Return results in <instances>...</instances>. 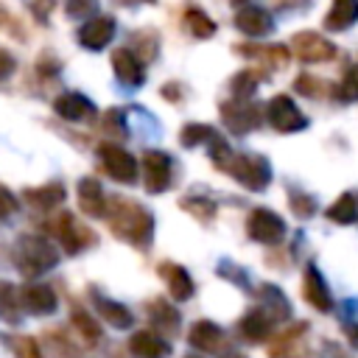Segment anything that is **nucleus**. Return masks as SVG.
I'll use <instances>...</instances> for the list:
<instances>
[{"instance_id":"nucleus-1","label":"nucleus","mask_w":358,"mask_h":358,"mask_svg":"<svg viewBox=\"0 0 358 358\" xmlns=\"http://www.w3.org/2000/svg\"><path fill=\"white\" fill-rule=\"evenodd\" d=\"M106 221L115 238L137 246V249H148L151 238H154V215L148 207L123 199V196H112L106 199Z\"/></svg>"},{"instance_id":"nucleus-2","label":"nucleus","mask_w":358,"mask_h":358,"mask_svg":"<svg viewBox=\"0 0 358 358\" xmlns=\"http://www.w3.org/2000/svg\"><path fill=\"white\" fill-rule=\"evenodd\" d=\"M11 257H14L17 271L22 277H28V280H34V277L56 268V263H59L56 246L50 241H45L42 235H22V238H17Z\"/></svg>"},{"instance_id":"nucleus-3","label":"nucleus","mask_w":358,"mask_h":358,"mask_svg":"<svg viewBox=\"0 0 358 358\" xmlns=\"http://www.w3.org/2000/svg\"><path fill=\"white\" fill-rule=\"evenodd\" d=\"M221 171H227L246 190H266L271 182V165L260 154H229V159L221 165Z\"/></svg>"},{"instance_id":"nucleus-4","label":"nucleus","mask_w":358,"mask_h":358,"mask_svg":"<svg viewBox=\"0 0 358 358\" xmlns=\"http://www.w3.org/2000/svg\"><path fill=\"white\" fill-rule=\"evenodd\" d=\"M98 157H101V168L115 182H120V185H134L137 182V159L126 148H120L115 143H101Z\"/></svg>"},{"instance_id":"nucleus-5","label":"nucleus","mask_w":358,"mask_h":358,"mask_svg":"<svg viewBox=\"0 0 358 358\" xmlns=\"http://www.w3.org/2000/svg\"><path fill=\"white\" fill-rule=\"evenodd\" d=\"M50 232L62 241V246H64L67 255H78L81 249H87V246H92V243L98 241L95 232H92L90 227L78 224L76 215H70V213L56 215V218L50 221Z\"/></svg>"},{"instance_id":"nucleus-6","label":"nucleus","mask_w":358,"mask_h":358,"mask_svg":"<svg viewBox=\"0 0 358 358\" xmlns=\"http://www.w3.org/2000/svg\"><path fill=\"white\" fill-rule=\"evenodd\" d=\"M171 179H173V159L165 154V151H145L143 154V187L157 196V193H165L171 187Z\"/></svg>"},{"instance_id":"nucleus-7","label":"nucleus","mask_w":358,"mask_h":358,"mask_svg":"<svg viewBox=\"0 0 358 358\" xmlns=\"http://www.w3.org/2000/svg\"><path fill=\"white\" fill-rule=\"evenodd\" d=\"M246 232L252 241L257 243H266V246H274L282 241L285 235V221L274 213V210H266V207H257L249 213V221H246Z\"/></svg>"},{"instance_id":"nucleus-8","label":"nucleus","mask_w":358,"mask_h":358,"mask_svg":"<svg viewBox=\"0 0 358 358\" xmlns=\"http://www.w3.org/2000/svg\"><path fill=\"white\" fill-rule=\"evenodd\" d=\"M266 117L268 123L282 131V134H291V131H299L308 126V117L299 112V106L288 98V95H274L268 103H266Z\"/></svg>"},{"instance_id":"nucleus-9","label":"nucleus","mask_w":358,"mask_h":358,"mask_svg":"<svg viewBox=\"0 0 358 358\" xmlns=\"http://www.w3.org/2000/svg\"><path fill=\"white\" fill-rule=\"evenodd\" d=\"M221 120L232 134H246L260 126V106L249 103L246 98H232L221 103Z\"/></svg>"},{"instance_id":"nucleus-10","label":"nucleus","mask_w":358,"mask_h":358,"mask_svg":"<svg viewBox=\"0 0 358 358\" xmlns=\"http://www.w3.org/2000/svg\"><path fill=\"white\" fill-rule=\"evenodd\" d=\"M291 50L302 59V62H330L336 56V45L330 39H324L316 31H299L291 36Z\"/></svg>"},{"instance_id":"nucleus-11","label":"nucleus","mask_w":358,"mask_h":358,"mask_svg":"<svg viewBox=\"0 0 358 358\" xmlns=\"http://www.w3.org/2000/svg\"><path fill=\"white\" fill-rule=\"evenodd\" d=\"M115 31H117V25H115L112 17H103V14L101 17H90L78 28V45L84 50H103L112 42Z\"/></svg>"},{"instance_id":"nucleus-12","label":"nucleus","mask_w":358,"mask_h":358,"mask_svg":"<svg viewBox=\"0 0 358 358\" xmlns=\"http://www.w3.org/2000/svg\"><path fill=\"white\" fill-rule=\"evenodd\" d=\"M20 305H22V310H28L34 316H50V313H56L59 299H56V294H53L50 285L31 282V285H22L20 288Z\"/></svg>"},{"instance_id":"nucleus-13","label":"nucleus","mask_w":358,"mask_h":358,"mask_svg":"<svg viewBox=\"0 0 358 358\" xmlns=\"http://www.w3.org/2000/svg\"><path fill=\"white\" fill-rule=\"evenodd\" d=\"M112 70H115L117 81L129 90L143 87V81H145V67L129 48H115L112 50Z\"/></svg>"},{"instance_id":"nucleus-14","label":"nucleus","mask_w":358,"mask_h":358,"mask_svg":"<svg viewBox=\"0 0 358 358\" xmlns=\"http://www.w3.org/2000/svg\"><path fill=\"white\" fill-rule=\"evenodd\" d=\"M187 341H190V347H196V350H201V352H224V347H227V333H224L215 322L199 319V322L190 327Z\"/></svg>"},{"instance_id":"nucleus-15","label":"nucleus","mask_w":358,"mask_h":358,"mask_svg":"<svg viewBox=\"0 0 358 358\" xmlns=\"http://www.w3.org/2000/svg\"><path fill=\"white\" fill-rule=\"evenodd\" d=\"M53 112L62 117V120H70V123H78V120H90L95 115V103L81 95V92H62L56 101H53Z\"/></svg>"},{"instance_id":"nucleus-16","label":"nucleus","mask_w":358,"mask_h":358,"mask_svg":"<svg viewBox=\"0 0 358 358\" xmlns=\"http://www.w3.org/2000/svg\"><path fill=\"white\" fill-rule=\"evenodd\" d=\"M302 296L310 308L316 310H330L333 308V299H330V291L324 285V277L319 274V268L310 263L305 266V277H302Z\"/></svg>"},{"instance_id":"nucleus-17","label":"nucleus","mask_w":358,"mask_h":358,"mask_svg":"<svg viewBox=\"0 0 358 358\" xmlns=\"http://www.w3.org/2000/svg\"><path fill=\"white\" fill-rule=\"evenodd\" d=\"M67 199V187L62 182H48V185H39V187H25L22 190V201L31 204L34 210H53L59 207L62 201Z\"/></svg>"},{"instance_id":"nucleus-18","label":"nucleus","mask_w":358,"mask_h":358,"mask_svg":"<svg viewBox=\"0 0 358 358\" xmlns=\"http://www.w3.org/2000/svg\"><path fill=\"white\" fill-rule=\"evenodd\" d=\"M145 310H148V319L157 327V333H162V336H176L179 333L182 316H179V310L171 302H165L162 296H157V299H148Z\"/></svg>"},{"instance_id":"nucleus-19","label":"nucleus","mask_w":358,"mask_h":358,"mask_svg":"<svg viewBox=\"0 0 358 358\" xmlns=\"http://www.w3.org/2000/svg\"><path fill=\"white\" fill-rule=\"evenodd\" d=\"M305 333H308V324H305V322L288 327L285 333H280V336L274 338V344H271V355H274V358H305V355H308L305 341H302Z\"/></svg>"},{"instance_id":"nucleus-20","label":"nucleus","mask_w":358,"mask_h":358,"mask_svg":"<svg viewBox=\"0 0 358 358\" xmlns=\"http://www.w3.org/2000/svg\"><path fill=\"white\" fill-rule=\"evenodd\" d=\"M129 352H131L134 358H168V355H171V347H168V341H165L159 333L137 330V333L129 338Z\"/></svg>"},{"instance_id":"nucleus-21","label":"nucleus","mask_w":358,"mask_h":358,"mask_svg":"<svg viewBox=\"0 0 358 358\" xmlns=\"http://www.w3.org/2000/svg\"><path fill=\"white\" fill-rule=\"evenodd\" d=\"M235 28L243 31L246 36H266L271 34L274 22H271V14L260 6H246L235 14Z\"/></svg>"},{"instance_id":"nucleus-22","label":"nucleus","mask_w":358,"mask_h":358,"mask_svg":"<svg viewBox=\"0 0 358 358\" xmlns=\"http://www.w3.org/2000/svg\"><path fill=\"white\" fill-rule=\"evenodd\" d=\"M157 271L162 274V280H165V285H168V291H171V296H173L176 302H185V299L193 296L196 285H193L187 268H182V266H176V263H159Z\"/></svg>"},{"instance_id":"nucleus-23","label":"nucleus","mask_w":358,"mask_h":358,"mask_svg":"<svg viewBox=\"0 0 358 358\" xmlns=\"http://www.w3.org/2000/svg\"><path fill=\"white\" fill-rule=\"evenodd\" d=\"M78 207L90 218H101L106 213V196H103V187H101L98 179L87 176V179L78 182Z\"/></svg>"},{"instance_id":"nucleus-24","label":"nucleus","mask_w":358,"mask_h":358,"mask_svg":"<svg viewBox=\"0 0 358 358\" xmlns=\"http://www.w3.org/2000/svg\"><path fill=\"white\" fill-rule=\"evenodd\" d=\"M235 53H241L246 59H260L268 67H285L288 59H291L285 45H238Z\"/></svg>"},{"instance_id":"nucleus-25","label":"nucleus","mask_w":358,"mask_h":358,"mask_svg":"<svg viewBox=\"0 0 358 358\" xmlns=\"http://www.w3.org/2000/svg\"><path fill=\"white\" fill-rule=\"evenodd\" d=\"M95 310L101 313V319H103L106 324H112V327H117V330H129V327L134 324V316H131V310H129L126 305H120V302H115V299H106V296H101V294H95Z\"/></svg>"},{"instance_id":"nucleus-26","label":"nucleus","mask_w":358,"mask_h":358,"mask_svg":"<svg viewBox=\"0 0 358 358\" xmlns=\"http://www.w3.org/2000/svg\"><path fill=\"white\" fill-rule=\"evenodd\" d=\"M358 20V0H333L330 11L324 14L327 31H344Z\"/></svg>"},{"instance_id":"nucleus-27","label":"nucleus","mask_w":358,"mask_h":358,"mask_svg":"<svg viewBox=\"0 0 358 358\" xmlns=\"http://www.w3.org/2000/svg\"><path fill=\"white\" fill-rule=\"evenodd\" d=\"M271 319H268V313L263 310V308H255V310H249L241 322H238V330H241V336L243 338H249V341H263L268 333H271Z\"/></svg>"},{"instance_id":"nucleus-28","label":"nucleus","mask_w":358,"mask_h":358,"mask_svg":"<svg viewBox=\"0 0 358 358\" xmlns=\"http://www.w3.org/2000/svg\"><path fill=\"white\" fill-rule=\"evenodd\" d=\"M0 319L6 324H20L22 319V305H20V288L0 280Z\"/></svg>"},{"instance_id":"nucleus-29","label":"nucleus","mask_w":358,"mask_h":358,"mask_svg":"<svg viewBox=\"0 0 358 358\" xmlns=\"http://www.w3.org/2000/svg\"><path fill=\"white\" fill-rule=\"evenodd\" d=\"M257 294H260L263 310L268 313L271 322H280V319H288V316H291V305H288V299L282 296L280 288H274V285H260Z\"/></svg>"},{"instance_id":"nucleus-30","label":"nucleus","mask_w":358,"mask_h":358,"mask_svg":"<svg viewBox=\"0 0 358 358\" xmlns=\"http://www.w3.org/2000/svg\"><path fill=\"white\" fill-rule=\"evenodd\" d=\"M327 218L336 224H352L358 218V196L355 193H344L336 199V204L327 207Z\"/></svg>"},{"instance_id":"nucleus-31","label":"nucleus","mask_w":358,"mask_h":358,"mask_svg":"<svg viewBox=\"0 0 358 358\" xmlns=\"http://www.w3.org/2000/svg\"><path fill=\"white\" fill-rule=\"evenodd\" d=\"M131 53L140 59V62H151L154 56H157V48H159V39H157V34L154 31H134L131 34Z\"/></svg>"},{"instance_id":"nucleus-32","label":"nucleus","mask_w":358,"mask_h":358,"mask_svg":"<svg viewBox=\"0 0 358 358\" xmlns=\"http://www.w3.org/2000/svg\"><path fill=\"white\" fill-rule=\"evenodd\" d=\"M182 20H185L187 31H190L196 39H210V36L215 34V22H213L204 11H199V8H187Z\"/></svg>"},{"instance_id":"nucleus-33","label":"nucleus","mask_w":358,"mask_h":358,"mask_svg":"<svg viewBox=\"0 0 358 358\" xmlns=\"http://www.w3.org/2000/svg\"><path fill=\"white\" fill-rule=\"evenodd\" d=\"M215 134H218V131H215L213 126H207V123H187V126H182V131H179V143H182L185 148H196V145H201V143H210Z\"/></svg>"},{"instance_id":"nucleus-34","label":"nucleus","mask_w":358,"mask_h":358,"mask_svg":"<svg viewBox=\"0 0 358 358\" xmlns=\"http://www.w3.org/2000/svg\"><path fill=\"white\" fill-rule=\"evenodd\" d=\"M179 207L185 210V213H190L196 221H201V224H207V221H213L215 218V204L210 201V199H193V196H185L182 201H179Z\"/></svg>"},{"instance_id":"nucleus-35","label":"nucleus","mask_w":358,"mask_h":358,"mask_svg":"<svg viewBox=\"0 0 358 358\" xmlns=\"http://www.w3.org/2000/svg\"><path fill=\"white\" fill-rule=\"evenodd\" d=\"M257 81H260V76H257L255 70H241V73L232 76L229 90H232L235 98H249V95L257 90Z\"/></svg>"},{"instance_id":"nucleus-36","label":"nucleus","mask_w":358,"mask_h":358,"mask_svg":"<svg viewBox=\"0 0 358 358\" xmlns=\"http://www.w3.org/2000/svg\"><path fill=\"white\" fill-rule=\"evenodd\" d=\"M73 327L84 336V341H90V344H95L98 338H101V327L95 324V319L87 313V310H73Z\"/></svg>"},{"instance_id":"nucleus-37","label":"nucleus","mask_w":358,"mask_h":358,"mask_svg":"<svg viewBox=\"0 0 358 358\" xmlns=\"http://www.w3.org/2000/svg\"><path fill=\"white\" fill-rule=\"evenodd\" d=\"M8 344H11L14 358H42V350H39L36 338H31V336H11Z\"/></svg>"},{"instance_id":"nucleus-38","label":"nucleus","mask_w":358,"mask_h":358,"mask_svg":"<svg viewBox=\"0 0 358 358\" xmlns=\"http://www.w3.org/2000/svg\"><path fill=\"white\" fill-rule=\"evenodd\" d=\"M98 11V0H64V14L73 20H90Z\"/></svg>"},{"instance_id":"nucleus-39","label":"nucleus","mask_w":358,"mask_h":358,"mask_svg":"<svg viewBox=\"0 0 358 358\" xmlns=\"http://www.w3.org/2000/svg\"><path fill=\"white\" fill-rule=\"evenodd\" d=\"M341 101H358V64L350 67L338 84V92H336Z\"/></svg>"},{"instance_id":"nucleus-40","label":"nucleus","mask_w":358,"mask_h":358,"mask_svg":"<svg viewBox=\"0 0 358 358\" xmlns=\"http://www.w3.org/2000/svg\"><path fill=\"white\" fill-rule=\"evenodd\" d=\"M288 199H291V210H294L299 218H310V215L316 213V201H313L308 193L291 190V193H288Z\"/></svg>"},{"instance_id":"nucleus-41","label":"nucleus","mask_w":358,"mask_h":358,"mask_svg":"<svg viewBox=\"0 0 358 358\" xmlns=\"http://www.w3.org/2000/svg\"><path fill=\"white\" fill-rule=\"evenodd\" d=\"M103 131L115 134V137H126V120H123V109H109L103 115Z\"/></svg>"},{"instance_id":"nucleus-42","label":"nucleus","mask_w":358,"mask_h":358,"mask_svg":"<svg viewBox=\"0 0 358 358\" xmlns=\"http://www.w3.org/2000/svg\"><path fill=\"white\" fill-rule=\"evenodd\" d=\"M302 95H308V98H319V95H324V81H319V78H313V76H299L296 78V84H294Z\"/></svg>"},{"instance_id":"nucleus-43","label":"nucleus","mask_w":358,"mask_h":358,"mask_svg":"<svg viewBox=\"0 0 358 358\" xmlns=\"http://www.w3.org/2000/svg\"><path fill=\"white\" fill-rule=\"evenodd\" d=\"M53 6H56V0H25V8L34 14L36 22H48Z\"/></svg>"},{"instance_id":"nucleus-44","label":"nucleus","mask_w":358,"mask_h":358,"mask_svg":"<svg viewBox=\"0 0 358 358\" xmlns=\"http://www.w3.org/2000/svg\"><path fill=\"white\" fill-rule=\"evenodd\" d=\"M0 31H6V34H11V36H17V39H22L25 36V31L20 28V22H17V17L0 3Z\"/></svg>"},{"instance_id":"nucleus-45","label":"nucleus","mask_w":358,"mask_h":358,"mask_svg":"<svg viewBox=\"0 0 358 358\" xmlns=\"http://www.w3.org/2000/svg\"><path fill=\"white\" fill-rule=\"evenodd\" d=\"M17 207H20L17 196H14L6 185H0V221H3V218H8V215H14V213H17Z\"/></svg>"},{"instance_id":"nucleus-46","label":"nucleus","mask_w":358,"mask_h":358,"mask_svg":"<svg viewBox=\"0 0 358 358\" xmlns=\"http://www.w3.org/2000/svg\"><path fill=\"white\" fill-rule=\"evenodd\" d=\"M14 67H17L14 56H11L6 48H0V81H6V78L14 73Z\"/></svg>"},{"instance_id":"nucleus-47","label":"nucleus","mask_w":358,"mask_h":358,"mask_svg":"<svg viewBox=\"0 0 358 358\" xmlns=\"http://www.w3.org/2000/svg\"><path fill=\"white\" fill-rule=\"evenodd\" d=\"M120 3H134V0H120ZM145 3H154V0H145Z\"/></svg>"},{"instance_id":"nucleus-48","label":"nucleus","mask_w":358,"mask_h":358,"mask_svg":"<svg viewBox=\"0 0 358 358\" xmlns=\"http://www.w3.org/2000/svg\"><path fill=\"white\" fill-rule=\"evenodd\" d=\"M185 358H201V355H185Z\"/></svg>"},{"instance_id":"nucleus-49","label":"nucleus","mask_w":358,"mask_h":358,"mask_svg":"<svg viewBox=\"0 0 358 358\" xmlns=\"http://www.w3.org/2000/svg\"><path fill=\"white\" fill-rule=\"evenodd\" d=\"M229 358H243V355H229Z\"/></svg>"},{"instance_id":"nucleus-50","label":"nucleus","mask_w":358,"mask_h":358,"mask_svg":"<svg viewBox=\"0 0 358 358\" xmlns=\"http://www.w3.org/2000/svg\"><path fill=\"white\" fill-rule=\"evenodd\" d=\"M232 3H246V0H232Z\"/></svg>"}]
</instances>
